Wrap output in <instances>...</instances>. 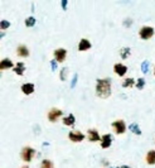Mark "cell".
Returning <instances> with one entry per match:
<instances>
[{
  "label": "cell",
  "instance_id": "1",
  "mask_svg": "<svg viewBox=\"0 0 155 168\" xmlns=\"http://www.w3.org/2000/svg\"><path fill=\"white\" fill-rule=\"evenodd\" d=\"M96 95L101 99L111 96V79H98L96 82Z\"/></svg>",
  "mask_w": 155,
  "mask_h": 168
},
{
  "label": "cell",
  "instance_id": "2",
  "mask_svg": "<svg viewBox=\"0 0 155 168\" xmlns=\"http://www.w3.org/2000/svg\"><path fill=\"white\" fill-rule=\"evenodd\" d=\"M20 156H22V159L24 162H32V159L36 156V150H34L32 147H24L20 152Z\"/></svg>",
  "mask_w": 155,
  "mask_h": 168
},
{
  "label": "cell",
  "instance_id": "3",
  "mask_svg": "<svg viewBox=\"0 0 155 168\" xmlns=\"http://www.w3.org/2000/svg\"><path fill=\"white\" fill-rule=\"evenodd\" d=\"M139 36H140L141 39H150L154 36V28L149 27V26L143 27L140 29V32H139Z\"/></svg>",
  "mask_w": 155,
  "mask_h": 168
},
{
  "label": "cell",
  "instance_id": "4",
  "mask_svg": "<svg viewBox=\"0 0 155 168\" xmlns=\"http://www.w3.org/2000/svg\"><path fill=\"white\" fill-rule=\"evenodd\" d=\"M112 128L115 129V131L117 133V134H124L125 131H126V124H125V121L124 120H115L114 123H112Z\"/></svg>",
  "mask_w": 155,
  "mask_h": 168
},
{
  "label": "cell",
  "instance_id": "5",
  "mask_svg": "<svg viewBox=\"0 0 155 168\" xmlns=\"http://www.w3.org/2000/svg\"><path fill=\"white\" fill-rule=\"evenodd\" d=\"M63 115V111L59 110V109H50L48 111V120L50 123H54L58 120V117H61Z\"/></svg>",
  "mask_w": 155,
  "mask_h": 168
},
{
  "label": "cell",
  "instance_id": "6",
  "mask_svg": "<svg viewBox=\"0 0 155 168\" xmlns=\"http://www.w3.org/2000/svg\"><path fill=\"white\" fill-rule=\"evenodd\" d=\"M68 138H70L71 142L73 143H80L84 139V134H82L81 131H77V130H73V131H70L68 134Z\"/></svg>",
  "mask_w": 155,
  "mask_h": 168
},
{
  "label": "cell",
  "instance_id": "7",
  "mask_svg": "<svg viewBox=\"0 0 155 168\" xmlns=\"http://www.w3.org/2000/svg\"><path fill=\"white\" fill-rule=\"evenodd\" d=\"M53 54H54V60L57 62H63L67 57V51L64 48H57L53 52Z\"/></svg>",
  "mask_w": 155,
  "mask_h": 168
},
{
  "label": "cell",
  "instance_id": "8",
  "mask_svg": "<svg viewBox=\"0 0 155 168\" xmlns=\"http://www.w3.org/2000/svg\"><path fill=\"white\" fill-rule=\"evenodd\" d=\"M111 144H112V135L111 134H105L103 137H101V147L103 149L108 148Z\"/></svg>",
  "mask_w": 155,
  "mask_h": 168
},
{
  "label": "cell",
  "instance_id": "9",
  "mask_svg": "<svg viewBox=\"0 0 155 168\" xmlns=\"http://www.w3.org/2000/svg\"><path fill=\"white\" fill-rule=\"evenodd\" d=\"M114 72L116 75H119V76H124V75L127 72V67L122 63H116L114 66Z\"/></svg>",
  "mask_w": 155,
  "mask_h": 168
},
{
  "label": "cell",
  "instance_id": "10",
  "mask_svg": "<svg viewBox=\"0 0 155 168\" xmlns=\"http://www.w3.org/2000/svg\"><path fill=\"white\" fill-rule=\"evenodd\" d=\"M88 140L95 143V142H101V137H100V134L96 129H90L88 130Z\"/></svg>",
  "mask_w": 155,
  "mask_h": 168
},
{
  "label": "cell",
  "instance_id": "11",
  "mask_svg": "<svg viewBox=\"0 0 155 168\" xmlns=\"http://www.w3.org/2000/svg\"><path fill=\"white\" fill-rule=\"evenodd\" d=\"M92 47L91 44V42L88 39H86V38H82L80 40V44H78V51L83 52V51H88V49Z\"/></svg>",
  "mask_w": 155,
  "mask_h": 168
},
{
  "label": "cell",
  "instance_id": "12",
  "mask_svg": "<svg viewBox=\"0 0 155 168\" xmlns=\"http://www.w3.org/2000/svg\"><path fill=\"white\" fill-rule=\"evenodd\" d=\"M16 54L22 58H27L29 56V49L28 47H25L24 44H20L18 48H16Z\"/></svg>",
  "mask_w": 155,
  "mask_h": 168
},
{
  "label": "cell",
  "instance_id": "13",
  "mask_svg": "<svg viewBox=\"0 0 155 168\" xmlns=\"http://www.w3.org/2000/svg\"><path fill=\"white\" fill-rule=\"evenodd\" d=\"M14 65H13V61L9 60V58H3L0 61V70H6V68H12Z\"/></svg>",
  "mask_w": 155,
  "mask_h": 168
},
{
  "label": "cell",
  "instance_id": "14",
  "mask_svg": "<svg viewBox=\"0 0 155 168\" xmlns=\"http://www.w3.org/2000/svg\"><path fill=\"white\" fill-rule=\"evenodd\" d=\"M22 91L24 95H30L34 92V85L33 83H24L22 86Z\"/></svg>",
  "mask_w": 155,
  "mask_h": 168
},
{
  "label": "cell",
  "instance_id": "15",
  "mask_svg": "<svg viewBox=\"0 0 155 168\" xmlns=\"http://www.w3.org/2000/svg\"><path fill=\"white\" fill-rule=\"evenodd\" d=\"M63 124L64 125H67V127H72V125H74V121H76V117H74V115L73 114H70L68 116H66V117H63Z\"/></svg>",
  "mask_w": 155,
  "mask_h": 168
},
{
  "label": "cell",
  "instance_id": "16",
  "mask_svg": "<svg viewBox=\"0 0 155 168\" xmlns=\"http://www.w3.org/2000/svg\"><path fill=\"white\" fill-rule=\"evenodd\" d=\"M24 71H25V65L23 62H18V63H16V66L14 67V72L16 75H19V76H23Z\"/></svg>",
  "mask_w": 155,
  "mask_h": 168
},
{
  "label": "cell",
  "instance_id": "17",
  "mask_svg": "<svg viewBox=\"0 0 155 168\" xmlns=\"http://www.w3.org/2000/svg\"><path fill=\"white\" fill-rule=\"evenodd\" d=\"M146 162L150 166L155 164V150H149L148 152V154H146Z\"/></svg>",
  "mask_w": 155,
  "mask_h": 168
},
{
  "label": "cell",
  "instance_id": "18",
  "mask_svg": "<svg viewBox=\"0 0 155 168\" xmlns=\"http://www.w3.org/2000/svg\"><path fill=\"white\" fill-rule=\"evenodd\" d=\"M129 130H131L134 134H136V135H141V129L139 128L137 123H133V124L129 125Z\"/></svg>",
  "mask_w": 155,
  "mask_h": 168
},
{
  "label": "cell",
  "instance_id": "19",
  "mask_svg": "<svg viewBox=\"0 0 155 168\" xmlns=\"http://www.w3.org/2000/svg\"><path fill=\"white\" fill-rule=\"evenodd\" d=\"M130 53H131V49H130V48H127V47L121 48V51H120V56H121L122 60H126V58H127L129 56H130Z\"/></svg>",
  "mask_w": 155,
  "mask_h": 168
},
{
  "label": "cell",
  "instance_id": "20",
  "mask_svg": "<svg viewBox=\"0 0 155 168\" xmlns=\"http://www.w3.org/2000/svg\"><path fill=\"white\" fill-rule=\"evenodd\" d=\"M40 168H53V162L49 159H43L40 163Z\"/></svg>",
  "mask_w": 155,
  "mask_h": 168
},
{
  "label": "cell",
  "instance_id": "21",
  "mask_svg": "<svg viewBox=\"0 0 155 168\" xmlns=\"http://www.w3.org/2000/svg\"><path fill=\"white\" fill-rule=\"evenodd\" d=\"M134 83H135V80L134 79H126V80H124V82H122V87H131V86H134Z\"/></svg>",
  "mask_w": 155,
  "mask_h": 168
},
{
  "label": "cell",
  "instance_id": "22",
  "mask_svg": "<svg viewBox=\"0 0 155 168\" xmlns=\"http://www.w3.org/2000/svg\"><path fill=\"white\" fill-rule=\"evenodd\" d=\"M36 18H34V16H29V18H27L25 19V26L27 27H34L36 26Z\"/></svg>",
  "mask_w": 155,
  "mask_h": 168
},
{
  "label": "cell",
  "instance_id": "23",
  "mask_svg": "<svg viewBox=\"0 0 155 168\" xmlns=\"http://www.w3.org/2000/svg\"><path fill=\"white\" fill-rule=\"evenodd\" d=\"M9 27H10V22H8L5 19H3L2 22H0V29H2V30H5V29H8Z\"/></svg>",
  "mask_w": 155,
  "mask_h": 168
},
{
  "label": "cell",
  "instance_id": "24",
  "mask_svg": "<svg viewBox=\"0 0 155 168\" xmlns=\"http://www.w3.org/2000/svg\"><path fill=\"white\" fill-rule=\"evenodd\" d=\"M141 71H143V73H148V71H149V61L145 60L141 63Z\"/></svg>",
  "mask_w": 155,
  "mask_h": 168
},
{
  "label": "cell",
  "instance_id": "25",
  "mask_svg": "<svg viewBox=\"0 0 155 168\" xmlns=\"http://www.w3.org/2000/svg\"><path fill=\"white\" fill-rule=\"evenodd\" d=\"M144 86H145V80L144 79H139V80L136 81V87L139 89V90H143Z\"/></svg>",
  "mask_w": 155,
  "mask_h": 168
},
{
  "label": "cell",
  "instance_id": "26",
  "mask_svg": "<svg viewBox=\"0 0 155 168\" xmlns=\"http://www.w3.org/2000/svg\"><path fill=\"white\" fill-rule=\"evenodd\" d=\"M67 72H68V67H63L62 71H61V80L62 81H66V76H67Z\"/></svg>",
  "mask_w": 155,
  "mask_h": 168
},
{
  "label": "cell",
  "instance_id": "27",
  "mask_svg": "<svg viewBox=\"0 0 155 168\" xmlns=\"http://www.w3.org/2000/svg\"><path fill=\"white\" fill-rule=\"evenodd\" d=\"M50 67H52V71H56L57 70V61L56 60H52L50 61Z\"/></svg>",
  "mask_w": 155,
  "mask_h": 168
},
{
  "label": "cell",
  "instance_id": "28",
  "mask_svg": "<svg viewBox=\"0 0 155 168\" xmlns=\"http://www.w3.org/2000/svg\"><path fill=\"white\" fill-rule=\"evenodd\" d=\"M77 79H78V76L77 75H74L73 79H72V82H71V89H73L76 86V82H77Z\"/></svg>",
  "mask_w": 155,
  "mask_h": 168
},
{
  "label": "cell",
  "instance_id": "29",
  "mask_svg": "<svg viewBox=\"0 0 155 168\" xmlns=\"http://www.w3.org/2000/svg\"><path fill=\"white\" fill-rule=\"evenodd\" d=\"M62 8H63V10L67 9V0H63L62 2Z\"/></svg>",
  "mask_w": 155,
  "mask_h": 168
},
{
  "label": "cell",
  "instance_id": "30",
  "mask_svg": "<svg viewBox=\"0 0 155 168\" xmlns=\"http://www.w3.org/2000/svg\"><path fill=\"white\" fill-rule=\"evenodd\" d=\"M120 168H130L129 166H122V167H120Z\"/></svg>",
  "mask_w": 155,
  "mask_h": 168
},
{
  "label": "cell",
  "instance_id": "31",
  "mask_svg": "<svg viewBox=\"0 0 155 168\" xmlns=\"http://www.w3.org/2000/svg\"><path fill=\"white\" fill-rule=\"evenodd\" d=\"M20 168H29L28 166H23V167H20Z\"/></svg>",
  "mask_w": 155,
  "mask_h": 168
},
{
  "label": "cell",
  "instance_id": "32",
  "mask_svg": "<svg viewBox=\"0 0 155 168\" xmlns=\"http://www.w3.org/2000/svg\"><path fill=\"white\" fill-rule=\"evenodd\" d=\"M154 75H155V68H154Z\"/></svg>",
  "mask_w": 155,
  "mask_h": 168
}]
</instances>
